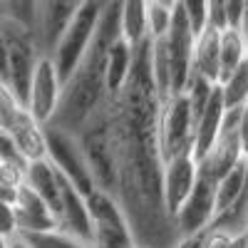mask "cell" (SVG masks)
<instances>
[{
    "instance_id": "cell-1",
    "label": "cell",
    "mask_w": 248,
    "mask_h": 248,
    "mask_svg": "<svg viewBox=\"0 0 248 248\" xmlns=\"http://www.w3.org/2000/svg\"><path fill=\"white\" fill-rule=\"evenodd\" d=\"M149 40L134 47L124 87L75 137L99 191L109 194L141 248H174L179 236L161 201L156 122L161 99L149 70Z\"/></svg>"
},
{
    "instance_id": "cell-2",
    "label": "cell",
    "mask_w": 248,
    "mask_h": 248,
    "mask_svg": "<svg viewBox=\"0 0 248 248\" xmlns=\"http://www.w3.org/2000/svg\"><path fill=\"white\" fill-rule=\"evenodd\" d=\"M119 40V3H102L97 30L85 52L82 62L62 82L60 105L50 127L67 134H77L85 124H90L107 105V85H105V65L107 52Z\"/></svg>"
},
{
    "instance_id": "cell-3",
    "label": "cell",
    "mask_w": 248,
    "mask_h": 248,
    "mask_svg": "<svg viewBox=\"0 0 248 248\" xmlns=\"http://www.w3.org/2000/svg\"><path fill=\"white\" fill-rule=\"evenodd\" d=\"M99 10H102V3H94V0H90V3H77L72 20L67 23L60 43L55 45L50 60H52V65H55L62 82L70 77V72L79 65L85 52L90 50V43H92L94 30H97Z\"/></svg>"
},
{
    "instance_id": "cell-4",
    "label": "cell",
    "mask_w": 248,
    "mask_h": 248,
    "mask_svg": "<svg viewBox=\"0 0 248 248\" xmlns=\"http://www.w3.org/2000/svg\"><path fill=\"white\" fill-rule=\"evenodd\" d=\"M156 137H159V154H161L164 164L191 154L194 117H191L189 99H186L184 92L171 94L161 102L159 122H156Z\"/></svg>"
},
{
    "instance_id": "cell-5",
    "label": "cell",
    "mask_w": 248,
    "mask_h": 248,
    "mask_svg": "<svg viewBox=\"0 0 248 248\" xmlns=\"http://www.w3.org/2000/svg\"><path fill=\"white\" fill-rule=\"evenodd\" d=\"M90 214V248H134V236L127 218H124L119 203L94 189L85 196Z\"/></svg>"
},
{
    "instance_id": "cell-6",
    "label": "cell",
    "mask_w": 248,
    "mask_h": 248,
    "mask_svg": "<svg viewBox=\"0 0 248 248\" xmlns=\"http://www.w3.org/2000/svg\"><path fill=\"white\" fill-rule=\"evenodd\" d=\"M45 147H47V161L55 167V171L67 184H72L82 196L97 189L77 137L45 124Z\"/></svg>"
},
{
    "instance_id": "cell-7",
    "label": "cell",
    "mask_w": 248,
    "mask_h": 248,
    "mask_svg": "<svg viewBox=\"0 0 248 248\" xmlns=\"http://www.w3.org/2000/svg\"><path fill=\"white\" fill-rule=\"evenodd\" d=\"M194 32L186 23V15L181 10V3H174L171 25L167 37L161 40L164 55L169 65V79H171V94H179L186 90L191 79V50H194Z\"/></svg>"
},
{
    "instance_id": "cell-8",
    "label": "cell",
    "mask_w": 248,
    "mask_h": 248,
    "mask_svg": "<svg viewBox=\"0 0 248 248\" xmlns=\"http://www.w3.org/2000/svg\"><path fill=\"white\" fill-rule=\"evenodd\" d=\"M216 218V181L199 171L196 186L184 201V206L174 214V229L179 238H189L203 233Z\"/></svg>"
},
{
    "instance_id": "cell-9",
    "label": "cell",
    "mask_w": 248,
    "mask_h": 248,
    "mask_svg": "<svg viewBox=\"0 0 248 248\" xmlns=\"http://www.w3.org/2000/svg\"><path fill=\"white\" fill-rule=\"evenodd\" d=\"M60 92H62V79L52 65L50 57H40L37 67L32 72L30 87L25 94V109L30 112V117L35 122H40L45 127L50 124V119L57 112L60 105Z\"/></svg>"
},
{
    "instance_id": "cell-10",
    "label": "cell",
    "mask_w": 248,
    "mask_h": 248,
    "mask_svg": "<svg viewBox=\"0 0 248 248\" xmlns=\"http://www.w3.org/2000/svg\"><path fill=\"white\" fill-rule=\"evenodd\" d=\"M196 176H199V167L191 154L179 156L174 161L164 164L161 171V201L167 209L169 218L174 221V214L184 206V201L189 199V194L196 186Z\"/></svg>"
},
{
    "instance_id": "cell-11",
    "label": "cell",
    "mask_w": 248,
    "mask_h": 248,
    "mask_svg": "<svg viewBox=\"0 0 248 248\" xmlns=\"http://www.w3.org/2000/svg\"><path fill=\"white\" fill-rule=\"evenodd\" d=\"M77 10V3H37L35 8V25L32 40L43 57H50L55 45L60 43L67 23Z\"/></svg>"
},
{
    "instance_id": "cell-12",
    "label": "cell",
    "mask_w": 248,
    "mask_h": 248,
    "mask_svg": "<svg viewBox=\"0 0 248 248\" xmlns=\"http://www.w3.org/2000/svg\"><path fill=\"white\" fill-rule=\"evenodd\" d=\"M57 231L90 246V214H87V201H85V196H82L72 184H67L62 176H60Z\"/></svg>"
},
{
    "instance_id": "cell-13",
    "label": "cell",
    "mask_w": 248,
    "mask_h": 248,
    "mask_svg": "<svg viewBox=\"0 0 248 248\" xmlns=\"http://www.w3.org/2000/svg\"><path fill=\"white\" fill-rule=\"evenodd\" d=\"M13 211H15V221H17V236L47 233V231L57 229V221L50 214V209L28 189L25 184L17 189V196L13 201Z\"/></svg>"
},
{
    "instance_id": "cell-14",
    "label": "cell",
    "mask_w": 248,
    "mask_h": 248,
    "mask_svg": "<svg viewBox=\"0 0 248 248\" xmlns=\"http://www.w3.org/2000/svg\"><path fill=\"white\" fill-rule=\"evenodd\" d=\"M223 117H226V109H223V102H221V94H218V87L214 90L209 105L203 107L201 117L196 119L194 124V144H191V156L194 161L199 164L209 149L216 144L218 139V132H221V124H223Z\"/></svg>"
},
{
    "instance_id": "cell-15",
    "label": "cell",
    "mask_w": 248,
    "mask_h": 248,
    "mask_svg": "<svg viewBox=\"0 0 248 248\" xmlns=\"http://www.w3.org/2000/svg\"><path fill=\"white\" fill-rule=\"evenodd\" d=\"M25 186L47 206L50 214L57 221V214H60V174L55 171V167L47 159L28 164V169H25Z\"/></svg>"
},
{
    "instance_id": "cell-16",
    "label": "cell",
    "mask_w": 248,
    "mask_h": 248,
    "mask_svg": "<svg viewBox=\"0 0 248 248\" xmlns=\"http://www.w3.org/2000/svg\"><path fill=\"white\" fill-rule=\"evenodd\" d=\"M218 40L221 32L206 28L194 40L191 50V77H199L214 87H218Z\"/></svg>"
},
{
    "instance_id": "cell-17",
    "label": "cell",
    "mask_w": 248,
    "mask_h": 248,
    "mask_svg": "<svg viewBox=\"0 0 248 248\" xmlns=\"http://www.w3.org/2000/svg\"><path fill=\"white\" fill-rule=\"evenodd\" d=\"M8 137L15 141V147L28 164L32 161H43L47 159V147H45V127L40 122H35L30 117V112H25L17 119V124L8 132Z\"/></svg>"
},
{
    "instance_id": "cell-18",
    "label": "cell",
    "mask_w": 248,
    "mask_h": 248,
    "mask_svg": "<svg viewBox=\"0 0 248 248\" xmlns=\"http://www.w3.org/2000/svg\"><path fill=\"white\" fill-rule=\"evenodd\" d=\"M119 40L129 47L141 45L147 37V13H144L141 0L132 3H119Z\"/></svg>"
},
{
    "instance_id": "cell-19",
    "label": "cell",
    "mask_w": 248,
    "mask_h": 248,
    "mask_svg": "<svg viewBox=\"0 0 248 248\" xmlns=\"http://www.w3.org/2000/svg\"><path fill=\"white\" fill-rule=\"evenodd\" d=\"M132 52H134V47H129L127 43H122V40H117L109 47L107 65H105V85H107L109 97L117 94L124 87V82H127L129 70H132Z\"/></svg>"
},
{
    "instance_id": "cell-20",
    "label": "cell",
    "mask_w": 248,
    "mask_h": 248,
    "mask_svg": "<svg viewBox=\"0 0 248 248\" xmlns=\"http://www.w3.org/2000/svg\"><path fill=\"white\" fill-rule=\"evenodd\" d=\"M243 62V40L238 30H223L218 40V85L229 79Z\"/></svg>"
},
{
    "instance_id": "cell-21",
    "label": "cell",
    "mask_w": 248,
    "mask_h": 248,
    "mask_svg": "<svg viewBox=\"0 0 248 248\" xmlns=\"http://www.w3.org/2000/svg\"><path fill=\"white\" fill-rule=\"evenodd\" d=\"M243 181H246V174H243V161H241L236 169H231L216 184V218L236 209V203L243 196Z\"/></svg>"
},
{
    "instance_id": "cell-22",
    "label": "cell",
    "mask_w": 248,
    "mask_h": 248,
    "mask_svg": "<svg viewBox=\"0 0 248 248\" xmlns=\"http://www.w3.org/2000/svg\"><path fill=\"white\" fill-rule=\"evenodd\" d=\"M218 94H221L226 112H233V109H241L248 105V65H246V60L229 79H223L218 85Z\"/></svg>"
},
{
    "instance_id": "cell-23",
    "label": "cell",
    "mask_w": 248,
    "mask_h": 248,
    "mask_svg": "<svg viewBox=\"0 0 248 248\" xmlns=\"http://www.w3.org/2000/svg\"><path fill=\"white\" fill-rule=\"evenodd\" d=\"M144 13H147V37L152 43L164 40L171 25V13H174V3H144Z\"/></svg>"
},
{
    "instance_id": "cell-24",
    "label": "cell",
    "mask_w": 248,
    "mask_h": 248,
    "mask_svg": "<svg viewBox=\"0 0 248 248\" xmlns=\"http://www.w3.org/2000/svg\"><path fill=\"white\" fill-rule=\"evenodd\" d=\"M201 248H248V238L238 229L211 223L201 233Z\"/></svg>"
},
{
    "instance_id": "cell-25",
    "label": "cell",
    "mask_w": 248,
    "mask_h": 248,
    "mask_svg": "<svg viewBox=\"0 0 248 248\" xmlns=\"http://www.w3.org/2000/svg\"><path fill=\"white\" fill-rule=\"evenodd\" d=\"M25 112H28V109H25L23 102H20V99L10 92L8 85H3V82H0V132L8 134Z\"/></svg>"
},
{
    "instance_id": "cell-26",
    "label": "cell",
    "mask_w": 248,
    "mask_h": 248,
    "mask_svg": "<svg viewBox=\"0 0 248 248\" xmlns=\"http://www.w3.org/2000/svg\"><path fill=\"white\" fill-rule=\"evenodd\" d=\"M20 238L28 243V248H90L87 243L60 233L57 229L47 231V233H28V236H20Z\"/></svg>"
},
{
    "instance_id": "cell-27",
    "label": "cell",
    "mask_w": 248,
    "mask_h": 248,
    "mask_svg": "<svg viewBox=\"0 0 248 248\" xmlns=\"http://www.w3.org/2000/svg\"><path fill=\"white\" fill-rule=\"evenodd\" d=\"M181 10L186 15V23H189L194 37H199L206 30V3L194 0V3H181Z\"/></svg>"
},
{
    "instance_id": "cell-28",
    "label": "cell",
    "mask_w": 248,
    "mask_h": 248,
    "mask_svg": "<svg viewBox=\"0 0 248 248\" xmlns=\"http://www.w3.org/2000/svg\"><path fill=\"white\" fill-rule=\"evenodd\" d=\"M0 236L5 241H13L17 238V221H15V211L10 203H3L0 201Z\"/></svg>"
},
{
    "instance_id": "cell-29",
    "label": "cell",
    "mask_w": 248,
    "mask_h": 248,
    "mask_svg": "<svg viewBox=\"0 0 248 248\" xmlns=\"http://www.w3.org/2000/svg\"><path fill=\"white\" fill-rule=\"evenodd\" d=\"M0 161H3V164H17V167H28V161L20 156V152H17L15 141L5 132H0Z\"/></svg>"
},
{
    "instance_id": "cell-30",
    "label": "cell",
    "mask_w": 248,
    "mask_h": 248,
    "mask_svg": "<svg viewBox=\"0 0 248 248\" xmlns=\"http://www.w3.org/2000/svg\"><path fill=\"white\" fill-rule=\"evenodd\" d=\"M243 5L238 0H231V3H223L226 10V30H238L241 28V20H243Z\"/></svg>"
},
{
    "instance_id": "cell-31",
    "label": "cell",
    "mask_w": 248,
    "mask_h": 248,
    "mask_svg": "<svg viewBox=\"0 0 248 248\" xmlns=\"http://www.w3.org/2000/svg\"><path fill=\"white\" fill-rule=\"evenodd\" d=\"M236 132H238V144H241V156L246 159V156H248V105L241 107Z\"/></svg>"
},
{
    "instance_id": "cell-32",
    "label": "cell",
    "mask_w": 248,
    "mask_h": 248,
    "mask_svg": "<svg viewBox=\"0 0 248 248\" xmlns=\"http://www.w3.org/2000/svg\"><path fill=\"white\" fill-rule=\"evenodd\" d=\"M5 72H8V43L3 23H0V82H5Z\"/></svg>"
},
{
    "instance_id": "cell-33",
    "label": "cell",
    "mask_w": 248,
    "mask_h": 248,
    "mask_svg": "<svg viewBox=\"0 0 248 248\" xmlns=\"http://www.w3.org/2000/svg\"><path fill=\"white\" fill-rule=\"evenodd\" d=\"M241 40H243V60H246V65H248V3L243 5V20H241Z\"/></svg>"
},
{
    "instance_id": "cell-34",
    "label": "cell",
    "mask_w": 248,
    "mask_h": 248,
    "mask_svg": "<svg viewBox=\"0 0 248 248\" xmlns=\"http://www.w3.org/2000/svg\"><path fill=\"white\" fill-rule=\"evenodd\" d=\"M174 248H201V233L189 236V238H179Z\"/></svg>"
},
{
    "instance_id": "cell-35",
    "label": "cell",
    "mask_w": 248,
    "mask_h": 248,
    "mask_svg": "<svg viewBox=\"0 0 248 248\" xmlns=\"http://www.w3.org/2000/svg\"><path fill=\"white\" fill-rule=\"evenodd\" d=\"M8 248H28V243H25L23 238H20V236H17V238H13V241L8 243Z\"/></svg>"
},
{
    "instance_id": "cell-36",
    "label": "cell",
    "mask_w": 248,
    "mask_h": 248,
    "mask_svg": "<svg viewBox=\"0 0 248 248\" xmlns=\"http://www.w3.org/2000/svg\"><path fill=\"white\" fill-rule=\"evenodd\" d=\"M243 231H246V238H248V209H246V223H243Z\"/></svg>"
},
{
    "instance_id": "cell-37",
    "label": "cell",
    "mask_w": 248,
    "mask_h": 248,
    "mask_svg": "<svg viewBox=\"0 0 248 248\" xmlns=\"http://www.w3.org/2000/svg\"><path fill=\"white\" fill-rule=\"evenodd\" d=\"M8 243H10V241H5L3 236H0V248H8Z\"/></svg>"
},
{
    "instance_id": "cell-38",
    "label": "cell",
    "mask_w": 248,
    "mask_h": 248,
    "mask_svg": "<svg viewBox=\"0 0 248 248\" xmlns=\"http://www.w3.org/2000/svg\"><path fill=\"white\" fill-rule=\"evenodd\" d=\"M134 248H141V246H134Z\"/></svg>"
}]
</instances>
